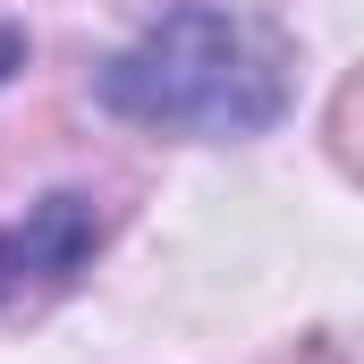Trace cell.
I'll list each match as a JSON object with an SVG mask.
<instances>
[{
  "label": "cell",
  "instance_id": "cell-1",
  "mask_svg": "<svg viewBox=\"0 0 364 364\" xmlns=\"http://www.w3.org/2000/svg\"><path fill=\"white\" fill-rule=\"evenodd\" d=\"M93 102L161 136H263L288 110V51L220 0H178L93 68Z\"/></svg>",
  "mask_w": 364,
  "mask_h": 364
},
{
  "label": "cell",
  "instance_id": "cell-2",
  "mask_svg": "<svg viewBox=\"0 0 364 364\" xmlns=\"http://www.w3.org/2000/svg\"><path fill=\"white\" fill-rule=\"evenodd\" d=\"M9 246H17V272L26 279H77L93 263V246H102V212L60 186V195L26 203V220L9 229Z\"/></svg>",
  "mask_w": 364,
  "mask_h": 364
},
{
  "label": "cell",
  "instance_id": "cell-3",
  "mask_svg": "<svg viewBox=\"0 0 364 364\" xmlns=\"http://www.w3.org/2000/svg\"><path fill=\"white\" fill-rule=\"evenodd\" d=\"M9 288H26V272H17V246H9V229H0V296Z\"/></svg>",
  "mask_w": 364,
  "mask_h": 364
},
{
  "label": "cell",
  "instance_id": "cell-4",
  "mask_svg": "<svg viewBox=\"0 0 364 364\" xmlns=\"http://www.w3.org/2000/svg\"><path fill=\"white\" fill-rule=\"evenodd\" d=\"M9 60H26V34L17 26H0V77H9Z\"/></svg>",
  "mask_w": 364,
  "mask_h": 364
}]
</instances>
